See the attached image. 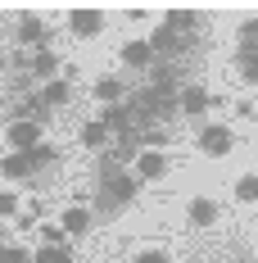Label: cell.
<instances>
[{
  "mask_svg": "<svg viewBox=\"0 0 258 263\" xmlns=\"http://www.w3.org/2000/svg\"><path fill=\"white\" fill-rule=\"evenodd\" d=\"M131 200H136V177H131L118 159H104V168H100V195H95L100 213H118V209H127Z\"/></svg>",
  "mask_w": 258,
  "mask_h": 263,
  "instance_id": "obj_1",
  "label": "cell"
},
{
  "mask_svg": "<svg viewBox=\"0 0 258 263\" xmlns=\"http://www.w3.org/2000/svg\"><path fill=\"white\" fill-rule=\"evenodd\" d=\"M50 159H54V150L46 141H41L36 150H14V155L0 159V177H32V173H36L41 163H50Z\"/></svg>",
  "mask_w": 258,
  "mask_h": 263,
  "instance_id": "obj_2",
  "label": "cell"
},
{
  "mask_svg": "<svg viewBox=\"0 0 258 263\" xmlns=\"http://www.w3.org/2000/svg\"><path fill=\"white\" fill-rule=\"evenodd\" d=\"M163 173H168V159L158 150H136V159H131V177L136 182H158Z\"/></svg>",
  "mask_w": 258,
  "mask_h": 263,
  "instance_id": "obj_3",
  "label": "cell"
},
{
  "mask_svg": "<svg viewBox=\"0 0 258 263\" xmlns=\"http://www.w3.org/2000/svg\"><path fill=\"white\" fill-rule=\"evenodd\" d=\"M5 136H9L14 150H36V145H41V123H32V118H14V123L5 127Z\"/></svg>",
  "mask_w": 258,
  "mask_h": 263,
  "instance_id": "obj_4",
  "label": "cell"
},
{
  "mask_svg": "<svg viewBox=\"0 0 258 263\" xmlns=\"http://www.w3.org/2000/svg\"><path fill=\"white\" fill-rule=\"evenodd\" d=\"M177 109L186 118H204L208 109H213V96H208L204 86H181L177 91Z\"/></svg>",
  "mask_w": 258,
  "mask_h": 263,
  "instance_id": "obj_5",
  "label": "cell"
},
{
  "mask_svg": "<svg viewBox=\"0 0 258 263\" xmlns=\"http://www.w3.org/2000/svg\"><path fill=\"white\" fill-rule=\"evenodd\" d=\"M231 145H235V132H231V127H222V123L200 132V150H204V155H213V159L231 155Z\"/></svg>",
  "mask_w": 258,
  "mask_h": 263,
  "instance_id": "obj_6",
  "label": "cell"
},
{
  "mask_svg": "<svg viewBox=\"0 0 258 263\" xmlns=\"http://www.w3.org/2000/svg\"><path fill=\"white\" fill-rule=\"evenodd\" d=\"M68 27H73V36H100L104 32V9H73L68 14Z\"/></svg>",
  "mask_w": 258,
  "mask_h": 263,
  "instance_id": "obj_7",
  "label": "cell"
},
{
  "mask_svg": "<svg viewBox=\"0 0 258 263\" xmlns=\"http://www.w3.org/2000/svg\"><path fill=\"white\" fill-rule=\"evenodd\" d=\"M27 73H32L36 82H54V78H59V54L32 50V54H27Z\"/></svg>",
  "mask_w": 258,
  "mask_h": 263,
  "instance_id": "obj_8",
  "label": "cell"
},
{
  "mask_svg": "<svg viewBox=\"0 0 258 263\" xmlns=\"http://www.w3.org/2000/svg\"><path fill=\"white\" fill-rule=\"evenodd\" d=\"M14 36H18V46H41V41H46V23H41L36 14H23L18 27H14Z\"/></svg>",
  "mask_w": 258,
  "mask_h": 263,
  "instance_id": "obj_9",
  "label": "cell"
},
{
  "mask_svg": "<svg viewBox=\"0 0 258 263\" xmlns=\"http://www.w3.org/2000/svg\"><path fill=\"white\" fill-rule=\"evenodd\" d=\"M163 27H172L177 36H190V32H200V14L195 9H168L163 14Z\"/></svg>",
  "mask_w": 258,
  "mask_h": 263,
  "instance_id": "obj_10",
  "label": "cell"
},
{
  "mask_svg": "<svg viewBox=\"0 0 258 263\" xmlns=\"http://www.w3.org/2000/svg\"><path fill=\"white\" fill-rule=\"evenodd\" d=\"M91 96H95V100H100V105L109 109V105H123V96H127V86H123L118 78H100L95 86H91Z\"/></svg>",
  "mask_w": 258,
  "mask_h": 263,
  "instance_id": "obj_11",
  "label": "cell"
},
{
  "mask_svg": "<svg viewBox=\"0 0 258 263\" xmlns=\"http://www.w3.org/2000/svg\"><path fill=\"white\" fill-rule=\"evenodd\" d=\"M59 227H64V236H86V227H91V209H82V204H68Z\"/></svg>",
  "mask_w": 258,
  "mask_h": 263,
  "instance_id": "obj_12",
  "label": "cell"
},
{
  "mask_svg": "<svg viewBox=\"0 0 258 263\" xmlns=\"http://www.w3.org/2000/svg\"><path fill=\"white\" fill-rule=\"evenodd\" d=\"M186 218H190L195 227H213V222H217V200H208V195H200V200H190V209H186Z\"/></svg>",
  "mask_w": 258,
  "mask_h": 263,
  "instance_id": "obj_13",
  "label": "cell"
},
{
  "mask_svg": "<svg viewBox=\"0 0 258 263\" xmlns=\"http://www.w3.org/2000/svg\"><path fill=\"white\" fill-rule=\"evenodd\" d=\"M68 100H73V86H68L64 78H54V82L41 86V105L46 109H59V105H68Z\"/></svg>",
  "mask_w": 258,
  "mask_h": 263,
  "instance_id": "obj_14",
  "label": "cell"
},
{
  "mask_svg": "<svg viewBox=\"0 0 258 263\" xmlns=\"http://www.w3.org/2000/svg\"><path fill=\"white\" fill-rule=\"evenodd\" d=\"M123 64H127V68H150V64H154L150 41H127V46H123Z\"/></svg>",
  "mask_w": 258,
  "mask_h": 263,
  "instance_id": "obj_15",
  "label": "cell"
},
{
  "mask_svg": "<svg viewBox=\"0 0 258 263\" xmlns=\"http://www.w3.org/2000/svg\"><path fill=\"white\" fill-rule=\"evenodd\" d=\"M82 145H86V150H104V145H109V127H104V123H86V127H82Z\"/></svg>",
  "mask_w": 258,
  "mask_h": 263,
  "instance_id": "obj_16",
  "label": "cell"
},
{
  "mask_svg": "<svg viewBox=\"0 0 258 263\" xmlns=\"http://www.w3.org/2000/svg\"><path fill=\"white\" fill-rule=\"evenodd\" d=\"M32 263H73V250L68 245H41L32 254Z\"/></svg>",
  "mask_w": 258,
  "mask_h": 263,
  "instance_id": "obj_17",
  "label": "cell"
},
{
  "mask_svg": "<svg viewBox=\"0 0 258 263\" xmlns=\"http://www.w3.org/2000/svg\"><path fill=\"white\" fill-rule=\"evenodd\" d=\"M150 50H181V36H177V32H172V27H158V32H154V36H150Z\"/></svg>",
  "mask_w": 258,
  "mask_h": 263,
  "instance_id": "obj_18",
  "label": "cell"
},
{
  "mask_svg": "<svg viewBox=\"0 0 258 263\" xmlns=\"http://www.w3.org/2000/svg\"><path fill=\"white\" fill-rule=\"evenodd\" d=\"M235 200H240V204H254L258 200V173H245V177L235 182Z\"/></svg>",
  "mask_w": 258,
  "mask_h": 263,
  "instance_id": "obj_19",
  "label": "cell"
},
{
  "mask_svg": "<svg viewBox=\"0 0 258 263\" xmlns=\"http://www.w3.org/2000/svg\"><path fill=\"white\" fill-rule=\"evenodd\" d=\"M235 36H240V50H258V18H240Z\"/></svg>",
  "mask_w": 258,
  "mask_h": 263,
  "instance_id": "obj_20",
  "label": "cell"
},
{
  "mask_svg": "<svg viewBox=\"0 0 258 263\" xmlns=\"http://www.w3.org/2000/svg\"><path fill=\"white\" fill-rule=\"evenodd\" d=\"M0 263H32V254H27L23 245H9V240H5V245H0Z\"/></svg>",
  "mask_w": 258,
  "mask_h": 263,
  "instance_id": "obj_21",
  "label": "cell"
},
{
  "mask_svg": "<svg viewBox=\"0 0 258 263\" xmlns=\"http://www.w3.org/2000/svg\"><path fill=\"white\" fill-rule=\"evenodd\" d=\"M36 236H41V245H64V240H68V236H64V227H54V222H46Z\"/></svg>",
  "mask_w": 258,
  "mask_h": 263,
  "instance_id": "obj_22",
  "label": "cell"
},
{
  "mask_svg": "<svg viewBox=\"0 0 258 263\" xmlns=\"http://www.w3.org/2000/svg\"><path fill=\"white\" fill-rule=\"evenodd\" d=\"M18 213V195L14 191H0V218H14Z\"/></svg>",
  "mask_w": 258,
  "mask_h": 263,
  "instance_id": "obj_23",
  "label": "cell"
},
{
  "mask_svg": "<svg viewBox=\"0 0 258 263\" xmlns=\"http://www.w3.org/2000/svg\"><path fill=\"white\" fill-rule=\"evenodd\" d=\"M136 263H172V254H168V250H141Z\"/></svg>",
  "mask_w": 258,
  "mask_h": 263,
  "instance_id": "obj_24",
  "label": "cell"
},
{
  "mask_svg": "<svg viewBox=\"0 0 258 263\" xmlns=\"http://www.w3.org/2000/svg\"><path fill=\"white\" fill-rule=\"evenodd\" d=\"M5 68H9V59H5V54H0V73H5Z\"/></svg>",
  "mask_w": 258,
  "mask_h": 263,
  "instance_id": "obj_25",
  "label": "cell"
},
{
  "mask_svg": "<svg viewBox=\"0 0 258 263\" xmlns=\"http://www.w3.org/2000/svg\"><path fill=\"white\" fill-rule=\"evenodd\" d=\"M0 245H5V232H0Z\"/></svg>",
  "mask_w": 258,
  "mask_h": 263,
  "instance_id": "obj_26",
  "label": "cell"
}]
</instances>
